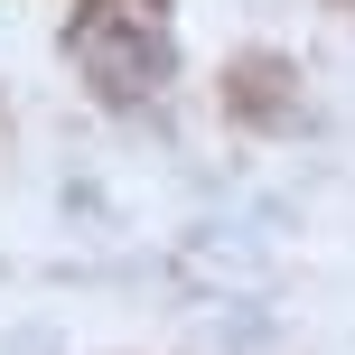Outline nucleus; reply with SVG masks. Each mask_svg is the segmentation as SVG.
Wrapping results in <instances>:
<instances>
[{
    "label": "nucleus",
    "mask_w": 355,
    "mask_h": 355,
    "mask_svg": "<svg viewBox=\"0 0 355 355\" xmlns=\"http://www.w3.org/2000/svg\"><path fill=\"white\" fill-rule=\"evenodd\" d=\"M159 0H94L85 10V56H94V75H103L112 94H141L150 75L168 66V28H159Z\"/></svg>",
    "instance_id": "obj_1"
}]
</instances>
